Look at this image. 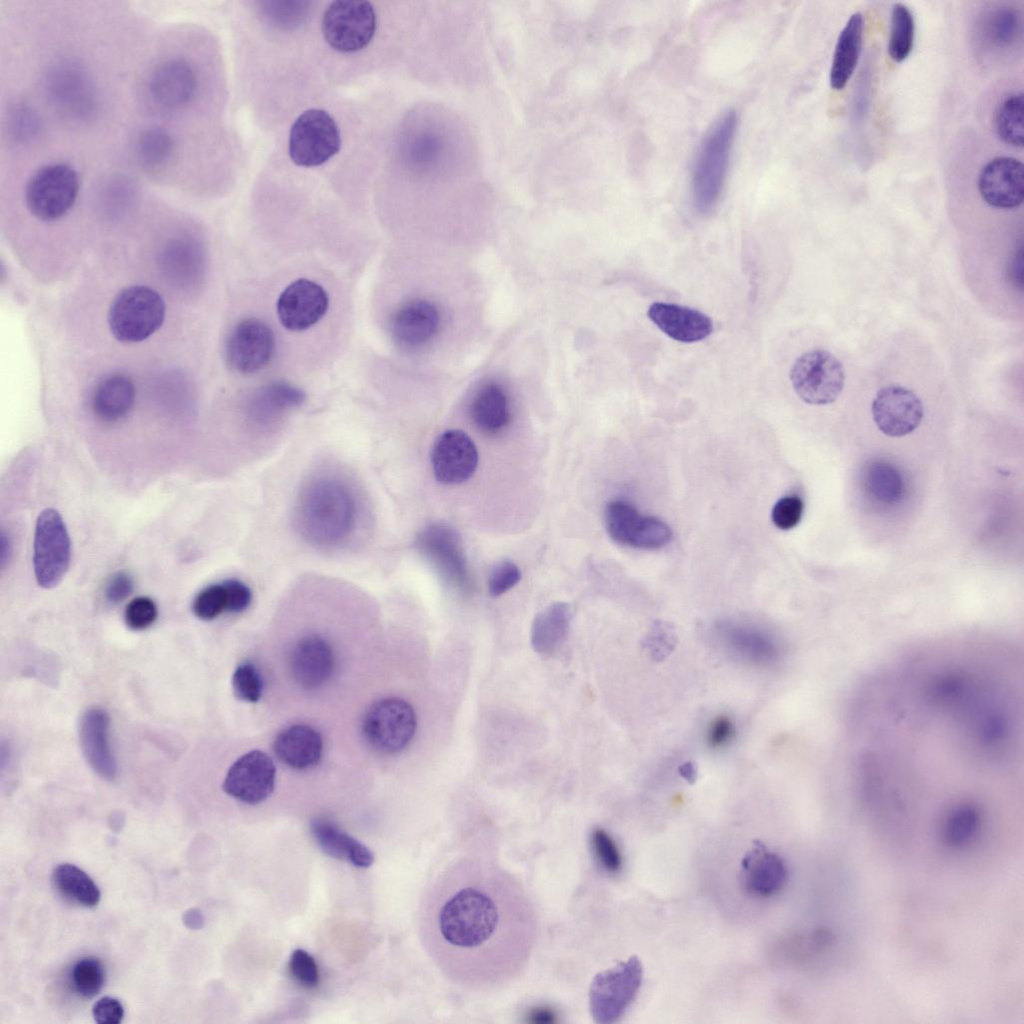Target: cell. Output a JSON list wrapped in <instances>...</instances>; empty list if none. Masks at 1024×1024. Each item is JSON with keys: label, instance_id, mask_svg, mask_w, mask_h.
Listing matches in <instances>:
<instances>
[{"label": "cell", "instance_id": "6da1fadb", "mask_svg": "<svg viewBox=\"0 0 1024 1024\" xmlns=\"http://www.w3.org/2000/svg\"><path fill=\"white\" fill-rule=\"evenodd\" d=\"M538 929L523 884L483 857L450 862L422 905L427 952L447 980L467 990L492 991L516 980L531 959Z\"/></svg>", "mask_w": 1024, "mask_h": 1024}, {"label": "cell", "instance_id": "7a4b0ae2", "mask_svg": "<svg viewBox=\"0 0 1024 1024\" xmlns=\"http://www.w3.org/2000/svg\"><path fill=\"white\" fill-rule=\"evenodd\" d=\"M359 513L352 487L337 476L321 475L301 490L295 521L306 542L318 548H335L352 537Z\"/></svg>", "mask_w": 1024, "mask_h": 1024}, {"label": "cell", "instance_id": "3957f363", "mask_svg": "<svg viewBox=\"0 0 1024 1024\" xmlns=\"http://www.w3.org/2000/svg\"><path fill=\"white\" fill-rule=\"evenodd\" d=\"M736 127V113L727 111L714 121L700 143L691 177L692 201L699 213L710 212L721 196Z\"/></svg>", "mask_w": 1024, "mask_h": 1024}, {"label": "cell", "instance_id": "277c9868", "mask_svg": "<svg viewBox=\"0 0 1024 1024\" xmlns=\"http://www.w3.org/2000/svg\"><path fill=\"white\" fill-rule=\"evenodd\" d=\"M164 318L163 298L144 285L123 289L113 300L108 313L111 333L124 343L147 339L161 327Z\"/></svg>", "mask_w": 1024, "mask_h": 1024}, {"label": "cell", "instance_id": "5b68a950", "mask_svg": "<svg viewBox=\"0 0 1024 1024\" xmlns=\"http://www.w3.org/2000/svg\"><path fill=\"white\" fill-rule=\"evenodd\" d=\"M642 978L643 967L637 956L596 974L589 988V1008L594 1022H617L634 1001Z\"/></svg>", "mask_w": 1024, "mask_h": 1024}, {"label": "cell", "instance_id": "8992f818", "mask_svg": "<svg viewBox=\"0 0 1024 1024\" xmlns=\"http://www.w3.org/2000/svg\"><path fill=\"white\" fill-rule=\"evenodd\" d=\"M71 560V542L59 512L43 510L36 521L33 543V567L39 586L51 589L66 575Z\"/></svg>", "mask_w": 1024, "mask_h": 1024}, {"label": "cell", "instance_id": "52a82bcc", "mask_svg": "<svg viewBox=\"0 0 1024 1024\" xmlns=\"http://www.w3.org/2000/svg\"><path fill=\"white\" fill-rule=\"evenodd\" d=\"M79 192L76 171L67 164L53 163L36 171L29 179L26 204L37 219L53 221L64 216L74 205Z\"/></svg>", "mask_w": 1024, "mask_h": 1024}, {"label": "cell", "instance_id": "ba28073f", "mask_svg": "<svg viewBox=\"0 0 1024 1024\" xmlns=\"http://www.w3.org/2000/svg\"><path fill=\"white\" fill-rule=\"evenodd\" d=\"M796 394L806 403L826 405L834 402L845 384L842 363L830 352L813 349L799 356L790 371Z\"/></svg>", "mask_w": 1024, "mask_h": 1024}, {"label": "cell", "instance_id": "9c48e42d", "mask_svg": "<svg viewBox=\"0 0 1024 1024\" xmlns=\"http://www.w3.org/2000/svg\"><path fill=\"white\" fill-rule=\"evenodd\" d=\"M341 147L338 126L328 112L308 109L293 123L289 135V155L298 166L322 165Z\"/></svg>", "mask_w": 1024, "mask_h": 1024}, {"label": "cell", "instance_id": "30bf717a", "mask_svg": "<svg viewBox=\"0 0 1024 1024\" xmlns=\"http://www.w3.org/2000/svg\"><path fill=\"white\" fill-rule=\"evenodd\" d=\"M376 31V14L368 1L332 2L322 18V33L335 50L352 53L365 48Z\"/></svg>", "mask_w": 1024, "mask_h": 1024}, {"label": "cell", "instance_id": "8fae6325", "mask_svg": "<svg viewBox=\"0 0 1024 1024\" xmlns=\"http://www.w3.org/2000/svg\"><path fill=\"white\" fill-rule=\"evenodd\" d=\"M416 727L413 707L400 698H385L374 703L362 724L367 742L385 753L403 750L411 742Z\"/></svg>", "mask_w": 1024, "mask_h": 1024}, {"label": "cell", "instance_id": "7c38bea8", "mask_svg": "<svg viewBox=\"0 0 1024 1024\" xmlns=\"http://www.w3.org/2000/svg\"><path fill=\"white\" fill-rule=\"evenodd\" d=\"M607 533L617 543L634 548L655 550L673 538L670 526L654 516L641 515L629 502L612 500L604 512Z\"/></svg>", "mask_w": 1024, "mask_h": 1024}, {"label": "cell", "instance_id": "4fadbf2b", "mask_svg": "<svg viewBox=\"0 0 1024 1024\" xmlns=\"http://www.w3.org/2000/svg\"><path fill=\"white\" fill-rule=\"evenodd\" d=\"M275 352V336L261 319L249 317L239 321L226 342L228 366L241 374H254L266 367Z\"/></svg>", "mask_w": 1024, "mask_h": 1024}, {"label": "cell", "instance_id": "5bb4252c", "mask_svg": "<svg viewBox=\"0 0 1024 1024\" xmlns=\"http://www.w3.org/2000/svg\"><path fill=\"white\" fill-rule=\"evenodd\" d=\"M415 544L450 586L464 592L470 589L466 559L453 529L443 524H431L420 531Z\"/></svg>", "mask_w": 1024, "mask_h": 1024}, {"label": "cell", "instance_id": "9a60e30c", "mask_svg": "<svg viewBox=\"0 0 1024 1024\" xmlns=\"http://www.w3.org/2000/svg\"><path fill=\"white\" fill-rule=\"evenodd\" d=\"M1023 16L1011 3H994L976 20L974 36L982 57L1005 56L1022 44Z\"/></svg>", "mask_w": 1024, "mask_h": 1024}, {"label": "cell", "instance_id": "2e32d148", "mask_svg": "<svg viewBox=\"0 0 1024 1024\" xmlns=\"http://www.w3.org/2000/svg\"><path fill=\"white\" fill-rule=\"evenodd\" d=\"M275 773L273 760L266 753L253 750L232 764L224 779L223 789L231 797L255 805L271 795Z\"/></svg>", "mask_w": 1024, "mask_h": 1024}, {"label": "cell", "instance_id": "e0dca14e", "mask_svg": "<svg viewBox=\"0 0 1024 1024\" xmlns=\"http://www.w3.org/2000/svg\"><path fill=\"white\" fill-rule=\"evenodd\" d=\"M977 188L986 204L997 209H1014L1024 199L1022 162L1012 156H996L988 160L978 175Z\"/></svg>", "mask_w": 1024, "mask_h": 1024}, {"label": "cell", "instance_id": "ac0fdd59", "mask_svg": "<svg viewBox=\"0 0 1024 1024\" xmlns=\"http://www.w3.org/2000/svg\"><path fill=\"white\" fill-rule=\"evenodd\" d=\"M276 307L278 318L286 329L303 331L325 316L329 308V297L321 285L301 278L282 291Z\"/></svg>", "mask_w": 1024, "mask_h": 1024}, {"label": "cell", "instance_id": "d6986e66", "mask_svg": "<svg viewBox=\"0 0 1024 1024\" xmlns=\"http://www.w3.org/2000/svg\"><path fill=\"white\" fill-rule=\"evenodd\" d=\"M478 459L476 445L461 430L443 432L431 450L434 476L444 484H459L468 480L478 466Z\"/></svg>", "mask_w": 1024, "mask_h": 1024}, {"label": "cell", "instance_id": "ffe728a7", "mask_svg": "<svg viewBox=\"0 0 1024 1024\" xmlns=\"http://www.w3.org/2000/svg\"><path fill=\"white\" fill-rule=\"evenodd\" d=\"M872 415L881 432L901 437L913 432L923 418V405L917 395L902 386L879 390L872 402Z\"/></svg>", "mask_w": 1024, "mask_h": 1024}, {"label": "cell", "instance_id": "44dd1931", "mask_svg": "<svg viewBox=\"0 0 1024 1024\" xmlns=\"http://www.w3.org/2000/svg\"><path fill=\"white\" fill-rule=\"evenodd\" d=\"M739 879L751 896L767 898L777 894L787 881L784 860L759 840H755L741 859Z\"/></svg>", "mask_w": 1024, "mask_h": 1024}, {"label": "cell", "instance_id": "7402d4cb", "mask_svg": "<svg viewBox=\"0 0 1024 1024\" xmlns=\"http://www.w3.org/2000/svg\"><path fill=\"white\" fill-rule=\"evenodd\" d=\"M304 400V392L294 385L286 382L267 384L247 402L245 415L248 425L256 432H268Z\"/></svg>", "mask_w": 1024, "mask_h": 1024}, {"label": "cell", "instance_id": "603a6c76", "mask_svg": "<svg viewBox=\"0 0 1024 1024\" xmlns=\"http://www.w3.org/2000/svg\"><path fill=\"white\" fill-rule=\"evenodd\" d=\"M720 643L735 657L753 665L777 662L782 649L771 634L747 625L722 624L717 628Z\"/></svg>", "mask_w": 1024, "mask_h": 1024}, {"label": "cell", "instance_id": "cb8c5ba5", "mask_svg": "<svg viewBox=\"0 0 1024 1024\" xmlns=\"http://www.w3.org/2000/svg\"><path fill=\"white\" fill-rule=\"evenodd\" d=\"M290 668L294 680L303 688L317 689L331 678L335 658L329 643L318 635H309L294 646Z\"/></svg>", "mask_w": 1024, "mask_h": 1024}, {"label": "cell", "instance_id": "d4e9b609", "mask_svg": "<svg viewBox=\"0 0 1024 1024\" xmlns=\"http://www.w3.org/2000/svg\"><path fill=\"white\" fill-rule=\"evenodd\" d=\"M647 315L664 334L683 343L701 341L713 331V322L708 315L687 306L654 302Z\"/></svg>", "mask_w": 1024, "mask_h": 1024}, {"label": "cell", "instance_id": "484cf974", "mask_svg": "<svg viewBox=\"0 0 1024 1024\" xmlns=\"http://www.w3.org/2000/svg\"><path fill=\"white\" fill-rule=\"evenodd\" d=\"M109 715L95 707L81 717L79 738L83 754L101 778L113 780L117 774V763L109 743Z\"/></svg>", "mask_w": 1024, "mask_h": 1024}, {"label": "cell", "instance_id": "4316f807", "mask_svg": "<svg viewBox=\"0 0 1024 1024\" xmlns=\"http://www.w3.org/2000/svg\"><path fill=\"white\" fill-rule=\"evenodd\" d=\"M440 325L437 307L427 300H413L398 308L391 318L390 330L395 342L416 348L430 341Z\"/></svg>", "mask_w": 1024, "mask_h": 1024}, {"label": "cell", "instance_id": "83f0119b", "mask_svg": "<svg viewBox=\"0 0 1024 1024\" xmlns=\"http://www.w3.org/2000/svg\"><path fill=\"white\" fill-rule=\"evenodd\" d=\"M148 88L156 105L175 109L191 100L196 89V77L185 61L172 59L154 70Z\"/></svg>", "mask_w": 1024, "mask_h": 1024}, {"label": "cell", "instance_id": "f1b7e54d", "mask_svg": "<svg viewBox=\"0 0 1024 1024\" xmlns=\"http://www.w3.org/2000/svg\"><path fill=\"white\" fill-rule=\"evenodd\" d=\"M274 752L287 766L294 769H308L321 759L323 741L320 733L305 724H295L283 729L275 738Z\"/></svg>", "mask_w": 1024, "mask_h": 1024}, {"label": "cell", "instance_id": "f546056e", "mask_svg": "<svg viewBox=\"0 0 1024 1024\" xmlns=\"http://www.w3.org/2000/svg\"><path fill=\"white\" fill-rule=\"evenodd\" d=\"M864 20L859 12L853 13L841 30L830 68L829 82L832 89H844L857 66L862 41Z\"/></svg>", "mask_w": 1024, "mask_h": 1024}, {"label": "cell", "instance_id": "4dcf8cb0", "mask_svg": "<svg viewBox=\"0 0 1024 1024\" xmlns=\"http://www.w3.org/2000/svg\"><path fill=\"white\" fill-rule=\"evenodd\" d=\"M311 833L323 852L331 857L347 860L360 868H367L374 862L373 853L364 844L330 820H313Z\"/></svg>", "mask_w": 1024, "mask_h": 1024}, {"label": "cell", "instance_id": "1f68e13d", "mask_svg": "<svg viewBox=\"0 0 1024 1024\" xmlns=\"http://www.w3.org/2000/svg\"><path fill=\"white\" fill-rule=\"evenodd\" d=\"M571 618V608L565 602L552 603L539 612L531 627L533 649L542 655L556 651L568 635Z\"/></svg>", "mask_w": 1024, "mask_h": 1024}, {"label": "cell", "instance_id": "d6a6232c", "mask_svg": "<svg viewBox=\"0 0 1024 1024\" xmlns=\"http://www.w3.org/2000/svg\"><path fill=\"white\" fill-rule=\"evenodd\" d=\"M135 387L132 380L122 374L105 377L96 386L92 407L95 414L105 421L123 418L133 407Z\"/></svg>", "mask_w": 1024, "mask_h": 1024}, {"label": "cell", "instance_id": "836d02e7", "mask_svg": "<svg viewBox=\"0 0 1024 1024\" xmlns=\"http://www.w3.org/2000/svg\"><path fill=\"white\" fill-rule=\"evenodd\" d=\"M475 425L487 434L501 432L509 424L511 411L505 391L497 384L483 386L471 405Z\"/></svg>", "mask_w": 1024, "mask_h": 1024}, {"label": "cell", "instance_id": "e575fe53", "mask_svg": "<svg viewBox=\"0 0 1024 1024\" xmlns=\"http://www.w3.org/2000/svg\"><path fill=\"white\" fill-rule=\"evenodd\" d=\"M52 882L60 895L79 906L93 908L100 902L101 892L96 883L74 864L57 865L52 872Z\"/></svg>", "mask_w": 1024, "mask_h": 1024}, {"label": "cell", "instance_id": "d590c367", "mask_svg": "<svg viewBox=\"0 0 1024 1024\" xmlns=\"http://www.w3.org/2000/svg\"><path fill=\"white\" fill-rule=\"evenodd\" d=\"M1024 99L1022 90L1006 92L998 101L993 117V126L998 138L1013 148H1022Z\"/></svg>", "mask_w": 1024, "mask_h": 1024}, {"label": "cell", "instance_id": "8d00e7d4", "mask_svg": "<svg viewBox=\"0 0 1024 1024\" xmlns=\"http://www.w3.org/2000/svg\"><path fill=\"white\" fill-rule=\"evenodd\" d=\"M84 74L70 64L56 67L49 78L50 90L56 101L66 108L79 112L90 101V90Z\"/></svg>", "mask_w": 1024, "mask_h": 1024}, {"label": "cell", "instance_id": "74e56055", "mask_svg": "<svg viewBox=\"0 0 1024 1024\" xmlns=\"http://www.w3.org/2000/svg\"><path fill=\"white\" fill-rule=\"evenodd\" d=\"M984 816V808L977 806L962 807L946 815L942 825L946 843L953 847L965 845L981 828Z\"/></svg>", "mask_w": 1024, "mask_h": 1024}, {"label": "cell", "instance_id": "f35d334b", "mask_svg": "<svg viewBox=\"0 0 1024 1024\" xmlns=\"http://www.w3.org/2000/svg\"><path fill=\"white\" fill-rule=\"evenodd\" d=\"M914 37L913 14L905 4L894 3L888 41V54L894 62L900 63L909 56L913 49Z\"/></svg>", "mask_w": 1024, "mask_h": 1024}, {"label": "cell", "instance_id": "ab89813d", "mask_svg": "<svg viewBox=\"0 0 1024 1024\" xmlns=\"http://www.w3.org/2000/svg\"><path fill=\"white\" fill-rule=\"evenodd\" d=\"M865 484L872 497L885 504L897 502L903 493L900 474L885 462H874L867 468Z\"/></svg>", "mask_w": 1024, "mask_h": 1024}, {"label": "cell", "instance_id": "60d3db41", "mask_svg": "<svg viewBox=\"0 0 1024 1024\" xmlns=\"http://www.w3.org/2000/svg\"><path fill=\"white\" fill-rule=\"evenodd\" d=\"M106 978L102 961L95 956L78 959L70 971L71 985L75 993L85 999L95 997L102 990Z\"/></svg>", "mask_w": 1024, "mask_h": 1024}, {"label": "cell", "instance_id": "b9f144b4", "mask_svg": "<svg viewBox=\"0 0 1024 1024\" xmlns=\"http://www.w3.org/2000/svg\"><path fill=\"white\" fill-rule=\"evenodd\" d=\"M173 140L161 128L144 131L138 141V156L142 164L148 168H160L167 163L173 152Z\"/></svg>", "mask_w": 1024, "mask_h": 1024}, {"label": "cell", "instance_id": "7bdbcfd3", "mask_svg": "<svg viewBox=\"0 0 1024 1024\" xmlns=\"http://www.w3.org/2000/svg\"><path fill=\"white\" fill-rule=\"evenodd\" d=\"M192 609L202 620H212L223 612H228V595L224 581L201 590L193 601Z\"/></svg>", "mask_w": 1024, "mask_h": 1024}, {"label": "cell", "instance_id": "ee69618b", "mask_svg": "<svg viewBox=\"0 0 1024 1024\" xmlns=\"http://www.w3.org/2000/svg\"><path fill=\"white\" fill-rule=\"evenodd\" d=\"M590 842L593 854L600 866L608 873H617L622 867V856L613 838L601 827L591 832Z\"/></svg>", "mask_w": 1024, "mask_h": 1024}, {"label": "cell", "instance_id": "f6af8a7d", "mask_svg": "<svg viewBox=\"0 0 1024 1024\" xmlns=\"http://www.w3.org/2000/svg\"><path fill=\"white\" fill-rule=\"evenodd\" d=\"M232 686L236 696L241 700L252 703L261 698L263 690L261 675L250 662H244L235 669Z\"/></svg>", "mask_w": 1024, "mask_h": 1024}, {"label": "cell", "instance_id": "bcb514c9", "mask_svg": "<svg viewBox=\"0 0 1024 1024\" xmlns=\"http://www.w3.org/2000/svg\"><path fill=\"white\" fill-rule=\"evenodd\" d=\"M263 12L277 26L293 27L299 25L307 15V2H264Z\"/></svg>", "mask_w": 1024, "mask_h": 1024}, {"label": "cell", "instance_id": "7dc6e473", "mask_svg": "<svg viewBox=\"0 0 1024 1024\" xmlns=\"http://www.w3.org/2000/svg\"><path fill=\"white\" fill-rule=\"evenodd\" d=\"M804 511L803 500L797 495L780 498L772 508L771 519L780 530H791L801 521Z\"/></svg>", "mask_w": 1024, "mask_h": 1024}, {"label": "cell", "instance_id": "c3c4849f", "mask_svg": "<svg viewBox=\"0 0 1024 1024\" xmlns=\"http://www.w3.org/2000/svg\"><path fill=\"white\" fill-rule=\"evenodd\" d=\"M521 579L519 567L510 560L496 563L488 576V591L492 597H498L513 588Z\"/></svg>", "mask_w": 1024, "mask_h": 1024}, {"label": "cell", "instance_id": "681fc988", "mask_svg": "<svg viewBox=\"0 0 1024 1024\" xmlns=\"http://www.w3.org/2000/svg\"><path fill=\"white\" fill-rule=\"evenodd\" d=\"M158 615L155 602L146 596L136 597L126 606L124 618L132 630H143L154 623Z\"/></svg>", "mask_w": 1024, "mask_h": 1024}, {"label": "cell", "instance_id": "f907efd6", "mask_svg": "<svg viewBox=\"0 0 1024 1024\" xmlns=\"http://www.w3.org/2000/svg\"><path fill=\"white\" fill-rule=\"evenodd\" d=\"M293 977L303 986L314 988L319 982L318 966L314 958L303 949L293 951L289 961Z\"/></svg>", "mask_w": 1024, "mask_h": 1024}, {"label": "cell", "instance_id": "816d5d0a", "mask_svg": "<svg viewBox=\"0 0 1024 1024\" xmlns=\"http://www.w3.org/2000/svg\"><path fill=\"white\" fill-rule=\"evenodd\" d=\"M92 1014L98 1024H119L124 1017V1008L117 998L105 996L95 1002Z\"/></svg>", "mask_w": 1024, "mask_h": 1024}, {"label": "cell", "instance_id": "f5cc1de1", "mask_svg": "<svg viewBox=\"0 0 1024 1024\" xmlns=\"http://www.w3.org/2000/svg\"><path fill=\"white\" fill-rule=\"evenodd\" d=\"M228 595V612L240 613L245 611L252 602V591L250 587L238 579H227L224 581Z\"/></svg>", "mask_w": 1024, "mask_h": 1024}, {"label": "cell", "instance_id": "db71d44e", "mask_svg": "<svg viewBox=\"0 0 1024 1024\" xmlns=\"http://www.w3.org/2000/svg\"><path fill=\"white\" fill-rule=\"evenodd\" d=\"M734 733L735 727L732 720L727 716H718L710 723L706 740L711 748H723L731 742Z\"/></svg>", "mask_w": 1024, "mask_h": 1024}, {"label": "cell", "instance_id": "11a10c76", "mask_svg": "<svg viewBox=\"0 0 1024 1024\" xmlns=\"http://www.w3.org/2000/svg\"><path fill=\"white\" fill-rule=\"evenodd\" d=\"M132 590V577L124 571H118L109 578L105 587V597L108 602L117 604L125 600Z\"/></svg>", "mask_w": 1024, "mask_h": 1024}, {"label": "cell", "instance_id": "9f6ffc18", "mask_svg": "<svg viewBox=\"0 0 1024 1024\" xmlns=\"http://www.w3.org/2000/svg\"><path fill=\"white\" fill-rule=\"evenodd\" d=\"M525 1017L526 1021L530 1023H554L557 1021L555 1011L546 1006H539L530 1009Z\"/></svg>", "mask_w": 1024, "mask_h": 1024}, {"label": "cell", "instance_id": "6f0895ef", "mask_svg": "<svg viewBox=\"0 0 1024 1024\" xmlns=\"http://www.w3.org/2000/svg\"><path fill=\"white\" fill-rule=\"evenodd\" d=\"M1022 252H1023L1022 247H1020L1019 251L1014 256V259H1013V261L1011 263V268H1010L1011 278L1013 279V281H1014V283L1016 285H1019L1020 288H1022V286H1023V284H1022L1023 283V253Z\"/></svg>", "mask_w": 1024, "mask_h": 1024}, {"label": "cell", "instance_id": "680465c9", "mask_svg": "<svg viewBox=\"0 0 1024 1024\" xmlns=\"http://www.w3.org/2000/svg\"><path fill=\"white\" fill-rule=\"evenodd\" d=\"M183 922L189 929H201L204 925V917L200 910L191 908L184 913Z\"/></svg>", "mask_w": 1024, "mask_h": 1024}, {"label": "cell", "instance_id": "91938a15", "mask_svg": "<svg viewBox=\"0 0 1024 1024\" xmlns=\"http://www.w3.org/2000/svg\"><path fill=\"white\" fill-rule=\"evenodd\" d=\"M12 554V543L9 536L3 531L1 535V567L4 569Z\"/></svg>", "mask_w": 1024, "mask_h": 1024}, {"label": "cell", "instance_id": "94428289", "mask_svg": "<svg viewBox=\"0 0 1024 1024\" xmlns=\"http://www.w3.org/2000/svg\"><path fill=\"white\" fill-rule=\"evenodd\" d=\"M682 768H683V770H682L683 777H685L688 781H692L695 778V776H693V774L695 773V770L693 769L692 765L691 764H685V765H683Z\"/></svg>", "mask_w": 1024, "mask_h": 1024}]
</instances>
